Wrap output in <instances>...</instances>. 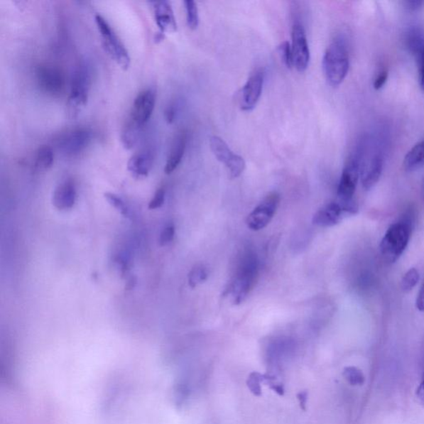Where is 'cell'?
<instances>
[{
	"mask_svg": "<svg viewBox=\"0 0 424 424\" xmlns=\"http://www.w3.org/2000/svg\"><path fill=\"white\" fill-rule=\"evenodd\" d=\"M322 67L327 81L332 87H336L346 79L350 58L345 43L342 39H336L329 45L322 59Z\"/></svg>",
	"mask_w": 424,
	"mask_h": 424,
	"instance_id": "cell-1",
	"label": "cell"
},
{
	"mask_svg": "<svg viewBox=\"0 0 424 424\" xmlns=\"http://www.w3.org/2000/svg\"><path fill=\"white\" fill-rule=\"evenodd\" d=\"M411 226L408 219L392 224L384 236L381 252L386 261L393 263L405 252L410 241Z\"/></svg>",
	"mask_w": 424,
	"mask_h": 424,
	"instance_id": "cell-2",
	"label": "cell"
},
{
	"mask_svg": "<svg viewBox=\"0 0 424 424\" xmlns=\"http://www.w3.org/2000/svg\"><path fill=\"white\" fill-rule=\"evenodd\" d=\"M94 19H96L97 26L102 38L104 48L106 49L109 56L114 62H116L119 66L124 70L128 69L131 65V57H129L128 50L121 40L114 33L111 25L102 15L96 14Z\"/></svg>",
	"mask_w": 424,
	"mask_h": 424,
	"instance_id": "cell-3",
	"label": "cell"
},
{
	"mask_svg": "<svg viewBox=\"0 0 424 424\" xmlns=\"http://www.w3.org/2000/svg\"><path fill=\"white\" fill-rule=\"evenodd\" d=\"M92 83V72L88 65L82 62L75 71L69 94V106L73 111L86 106Z\"/></svg>",
	"mask_w": 424,
	"mask_h": 424,
	"instance_id": "cell-4",
	"label": "cell"
},
{
	"mask_svg": "<svg viewBox=\"0 0 424 424\" xmlns=\"http://www.w3.org/2000/svg\"><path fill=\"white\" fill-rule=\"evenodd\" d=\"M92 139V133L87 128H76L61 134L57 139V148L66 156H76L82 153Z\"/></svg>",
	"mask_w": 424,
	"mask_h": 424,
	"instance_id": "cell-5",
	"label": "cell"
},
{
	"mask_svg": "<svg viewBox=\"0 0 424 424\" xmlns=\"http://www.w3.org/2000/svg\"><path fill=\"white\" fill-rule=\"evenodd\" d=\"M210 147L218 161L224 164V166L228 168L232 178H237L241 175L246 169V161L241 156L234 153L222 138L212 136Z\"/></svg>",
	"mask_w": 424,
	"mask_h": 424,
	"instance_id": "cell-6",
	"label": "cell"
},
{
	"mask_svg": "<svg viewBox=\"0 0 424 424\" xmlns=\"http://www.w3.org/2000/svg\"><path fill=\"white\" fill-rule=\"evenodd\" d=\"M281 202V196L277 192L269 193L259 205L249 214L246 224L254 232L266 228L277 212Z\"/></svg>",
	"mask_w": 424,
	"mask_h": 424,
	"instance_id": "cell-7",
	"label": "cell"
},
{
	"mask_svg": "<svg viewBox=\"0 0 424 424\" xmlns=\"http://www.w3.org/2000/svg\"><path fill=\"white\" fill-rule=\"evenodd\" d=\"M35 75L38 87L43 92L58 96L63 92L66 79L61 69L53 65H41Z\"/></svg>",
	"mask_w": 424,
	"mask_h": 424,
	"instance_id": "cell-8",
	"label": "cell"
},
{
	"mask_svg": "<svg viewBox=\"0 0 424 424\" xmlns=\"http://www.w3.org/2000/svg\"><path fill=\"white\" fill-rule=\"evenodd\" d=\"M291 47L293 67L299 72H305L310 61V51L305 29L300 23L296 22L293 25Z\"/></svg>",
	"mask_w": 424,
	"mask_h": 424,
	"instance_id": "cell-9",
	"label": "cell"
},
{
	"mask_svg": "<svg viewBox=\"0 0 424 424\" xmlns=\"http://www.w3.org/2000/svg\"><path fill=\"white\" fill-rule=\"evenodd\" d=\"M361 163L357 158H352L343 169L340 183L337 188L338 202L354 201L359 178H360Z\"/></svg>",
	"mask_w": 424,
	"mask_h": 424,
	"instance_id": "cell-10",
	"label": "cell"
},
{
	"mask_svg": "<svg viewBox=\"0 0 424 424\" xmlns=\"http://www.w3.org/2000/svg\"><path fill=\"white\" fill-rule=\"evenodd\" d=\"M264 78L266 72L261 68L256 70L248 79L239 97V107L242 111L251 112L256 108L262 94Z\"/></svg>",
	"mask_w": 424,
	"mask_h": 424,
	"instance_id": "cell-11",
	"label": "cell"
},
{
	"mask_svg": "<svg viewBox=\"0 0 424 424\" xmlns=\"http://www.w3.org/2000/svg\"><path fill=\"white\" fill-rule=\"evenodd\" d=\"M156 104V92L152 89H143L134 99L129 121L143 128L151 119Z\"/></svg>",
	"mask_w": 424,
	"mask_h": 424,
	"instance_id": "cell-12",
	"label": "cell"
},
{
	"mask_svg": "<svg viewBox=\"0 0 424 424\" xmlns=\"http://www.w3.org/2000/svg\"><path fill=\"white\" fill-rule=\"evenodd\" d=\"M154 18L161 33H174L177 31L178 25L170 3L168 1L152 2Z\"/></svg>",
	"mask_w": 424,
	"mask_h": 424,
	"instance_id": "cell-13",
	"label": "cell"
},
{
	"mask_svg": "<svg viewBox=\"0 0 424 424\" xmlns=\"http://www.w3.org/2000/svg\"><path fill=\"white\" fill-rule=\"evenodd\" d=\"M346 214L340 203L330 202L314 214L312 223L320 227H332L340 223Z\"/></svg>",
	"mask_w": 424,
	"mask_h": 424,
	"instance_id": "cell-14",
	"label": "cell"
},
{
	"mask_svg": "<svg viewBox=\"0 0 424 424\" xmlns=\"http://www.w3.org/2000/svg\"><path fill=\"white\" fill-rule=\"evenodd\" d=\"M383 171V158L380 156H372L361 164L360 177L362 186L370 190L380 180Z\"/></svg>",
	"mask_w": 424,
	"mask_h": 424,
	"instance_id": "cell-15",
	"label": "cell"
},
{
	"mask_svg": "<svg viewBox=\"0 0 424 424\" xmlns=\"http://www.w3.org/2000/svg\"><path fill=\"white\" fill-rule=\"evenodd\" d=\"M254 277H256V267L251 263L243 269L233 284L232 290L234 304L241 303L246 298L253 286Z\"/></svg>",
	"mask_w": 424,
	"mask_h": 424,
	"instance_id": "cell-16",
	"label": "cell"
},
{
	"mask_svg": "<svg viewBox=\"0 0 424 424\" xmlns=\"http://www.w3.org/2000/svg\"><path fill=\"white\" fill-rule=\"evenodd\" d=\"M153 158V153L151 149H144V151L134 153L128 162V170L134 177L146 178L151 170Z\"/></svg>",
	"mask_w": 424,
	"mask_h": 424,
	"instance_id": "cell-17",
	"label": "cell"
},
{
	"mask_svg": "<svg viewBox=\"0 0 424 424\" xmlns=\"http://www.w3.org/2000/svg\"><path fill=\"white\" fill-rule=\"evenodd\" d=\"M77 199V189L71 181H66L55 189L53 204L58 210H68L72 208Z\"/></svg>",
	"mask_w": 424,
	"mask_h": 424,
	"instance_id": "cell-18",
	"label": "cell"
},
{
	"mask_svg": "<svg viewBox=\"0 0 424 424\" xmlns=\"http://www.w3.org/2000/svg\"><path fill=\"white\" fill-rule=\"evenodd\" d=\"M187 147V134L182 132L174 141L170 153H169L164 172L171 174L181 163Z\"/></svg>",
	"mask_w": 424,
	"mask_h": 424,
	"instance_id": "cell-19",
	"label": "cell"
},
{
	"mask_svg": "<svg viewBox=\"0 0 424 424\" xmlns=\"http://www.w3.org/2000/svg\"><path fill=\"white\" fill-rule=\"evenodd\" d=\"M424 166V139L408 152L403 159V167L408 172H415Z\"/></svg>",
	"mask_w": 424,
	"mask_h": 424,
	"instance_id": "cell-20",
	"label": "cell"
},
{
	"mask_svg": "<svg viewBox=\"0 0 424 424\" xmlns=\"http://www.w3.org/2000/svg\"><path fill=\"white\" fill-rule=\"evenodd\" d=\"M141 131L142 127H139L128 119L121 133V141L124 147L127 149L134 148L138 141Z\"/></svg>",
	"mask_w": 424,
	"mask_h": 424,
	"instance_id": "cell-21",
	"label": "cell"
},
{
	"mask_svg": "<svg viewBox=\"0 0 424 424\" xmlns=\"http://www.w3.org/2000/svg\"><path fill=\"white\" fill-rule=\"evenodd\" d=\"M408 48H410L415 58L424 54V35L420 29L413 28L408 34Z\"/></svg>",
	"mask_w": 424,
	"mask_h": 424,
	"instance_id": "cell-22",
	"label": "cell"
},
{
	"mask_svg": "<svg viewBox=\"0 0 424 424\" xmlns=\"http://www.w3.org/2000/svg\"><path fill=\"white\" fill-rule=\"evenodd\" d=\"M54 161V153L53 148L43 146L40 147L35 154V166L43 170H46L52 167Z\"/></svg>",
	"mask_w": 424,
	"mask_h": 424,
	"instance_id": "cell-23",
	"label": "cell"
},
{
	"mask_svg": "<svg viewBox=\"0 0 424 424\" xmlns=\"http://www.w3.org/2000/svg\"><path fill=\"white\" fill-rule=\"evenodd\" d=\"M183 4L187 12V22L188 27L192 30L196 29L199 24V14L197 3L192 1V0H187V1H184Z\"/></svg>",
	"mask_w": 424,
	"mask_h": 424,
	"instance_id": "cell-24",
	"label": "cell"
},
{
	"mask_svg": "<svg viewBox=\"0 0 424 424\" xmlns=\"http://www.w3.org/2000/svg\"><path fill=\"white\" fill-rule=\"evenodd\" d=\"M343 376L352 386H362L365 382L363 373L356 367H346L344 369Z\"/></svg>",
	"mask_w": 424,
	"mask_h": 424,
	"instance_id": "cell-25",
	"label": "cell"
},
{
	"mask_svg": "<svg viewBox=\"0 0 424 424\" xmlns=\"http://www.w3.org/2000/svg\"><path fill=\"white\" fill-rule=\"evenodd\" d=\"M207 278V271L202 266L193 268L188 274V283L191 288H194L206 281Z\"/></svg>",
	"mask_w": 424,
	"mask_h": 424,
	"instance_id": "cell-26",
	"label": "cell"
},
{
	"mask_svg": "<svg viewBox=\"0 0 424 424\" xmlns=\"http://www.w3.org/2000/svg\"><path fill=\"white\" fill-rule=\"evenodd\" d=\"M278 52L284 66L288 69H291L293 67V61L290 43L288 41L283 42L279 45Z\"/></svg>",
	"mask_w": 424,
	"mask_h": 424,
	"instance_id": "cell-27",
	"label": "cell"
},
{
	"mask_svg": "<svg viewBox=\"0 0 424 424\" xmlns=\"http://www.w3.org/2000/svg\"><path fill=\"white\" fill-rule=\"evenodd\" d=\"M420 281V273L416 268H412L403 277L401 286L403 291L410 292Z\"/></svg>",
	"mask_w": 424,
	"mask_h": 424,
	"instance_id": "cell-28",
	"label": "cell"
},
{
	"mask_svg": "<svg viewBox=\"0 0 424 424\" xmlns=\"http://www.w3.org/2000/svg\"><path fill=\"white\" fill-rule=\"evenodd\" d=\"M104 197H106L107 202L111 204L112 207L117 209V210L121 212L124 217L128 216V208L126 205V203H124L121 197L112 192L104 193Z\"/></svg>",
	"mask_w": 424,
	"mask_h": 424,
	"instance_id": "cell-29",
	"label": "cell"
},
{
	"mask_svg": "<svg viewBox=\"0 0 424 424\" xmlns=\"http://www.w3.org/2000/svg\"><path fill=\"white\" fill-rule=\"evenodd\" d=\"M261 381H263V376L261 374L254 372L249 376L248 386L254 396H259L261 395Z\"/></svg>",
	"mask_w": 424,
	"mask_h": 424,
	"instance_id": "cell-30",
	"label": "cell"
},
{
	"mask_svg": "<svg viewBox=\"0 0 424 424\" xmlns=\"http://www.w3.org/2000/svg\"><path fill=\"white\" fill-rule=\"evenodd\" d=\"M174 236H175V227H174L173 224H168V226L163 229V231L161 234L159 244L162 246H167V244L173 241Z\"/></svg>",
	"mask_w": 424,
	"mask_h": 424,
	"instance_id": "cell-31",
	"label": "cell"
},
{
	"mask_svg": "<svg viewBox=\"0 0 424 424\" xmlns=\"http://www.w3.org/2000/svg\"><path fill=\"white\" fill-rule=\"evenodd\" d=\"M165 201V191L163 188L158 189L156 192V195L148 204V208L151 210H156L158 208H161Z\"/></svg>",
	"mask_w": 424,
	"mask_h": 424,
	"instance_id": "cell-32",
	"label": "cell"
},
{
	"mask_svg": "<svg viewBox=\"0 0 424 424\" xmlns=\"http://www.w3.org/2000/svg\"><path fill=\"white\" fill-rule=\"evenodd\" d=\"M178 109L175 104L172 103L168 104V106L165 108V111H164V118H165V121L168 124H173L175 121L177 117Z\"/></svg>",
	"mask_w": 424,
	"mask_h": 424,
	"instance_id": "cell-33",
	"label": "cell"
},
{
	"mask_svg": "<svg viewBox=\"0 0 424 424\" xmlns=\"http://www.w3.org/2000/svg\"><path fill=\"white\" fill-rule=\"evenodd\" d=\"M388 79V72L386 70H383L380 73L377 75V77L374 81V88L376 89H380L385 86Z\"/></svg>",
	"mask_w": 424,
	"mask_h": 424,
	"instance_id": "cell-34",
	"label": "cell"
},
{
	"mask_svg": "<svg viewBox=\"0 0 424 424\" xmlns=\"http://www.w3.org/2000/svg\"><path fill=\"white\" fill-rule=\"evenodd\" d=\"M416 307L418 310L424 312V283L420 288V293L418 294Z\"/></svg>",
	"mask_w": 424,
	"mask_h": 424,
	"instance_id": "cell-35",
	"label": "cell"
},
{
	"mask_svg": "<svg viewBox=\"0 0 424 424\" xmlns=\"http://www.w3.org/2000/svg\"><path fill=\"white\" fill-rule=\"evenodd\" d=\"M417 396L424 403V371L420 386L417 388Z\"/></svg>",
	"mask_w": 424,
	"mask_h": 424,
	"instance_id": "cell-36",
	"label": "cell"
},
{
	"mask_svg": "<svg viewBox=\"0 0 424 424\" xmlns=\"http://www.w3.org/2000/svg\"><path fill=\"white\" fill-rule=\"evenodd\" d=\"M307 393L304 392V393H301L300 395H299L298 396V400L299 401H300V405L301 406H306V403H307Z\"/></svg>",
	"mask_w": 424,
	"mask_h": 424,
	"instance_id": "cell-37",
	"label": "cell"
},
{
	"mask_svg": "<svg viewBox=\"0 0 424 424\" xmlns=\"http://www.w3.org/2000/svg\"><path fill=\"white\" fill-rule=\"evenodd\" d=\"M423 4V2L421 1L408 2V7H410L411 9H417L418 8H420Z\"/></svg>",
	"mask_w": 424,
	"mask_h": 424,
	"instance_id": "cell-38",
	"label": "cell"
},
{
	"mask_svg": "<svg viewBox=\"0 0 424 424\" xmlns=\"http://www.w3.org/2000/svg\"><path fill=\"white\" fill-rule=\"evenodd\" d=\"M423 195H424V181H423Z\"/></svg>",
	"mask_w": 424,
	"mask_h": 424,
	"instance_id": "cell-39",
	"label": "cell"
}]
</instances>
